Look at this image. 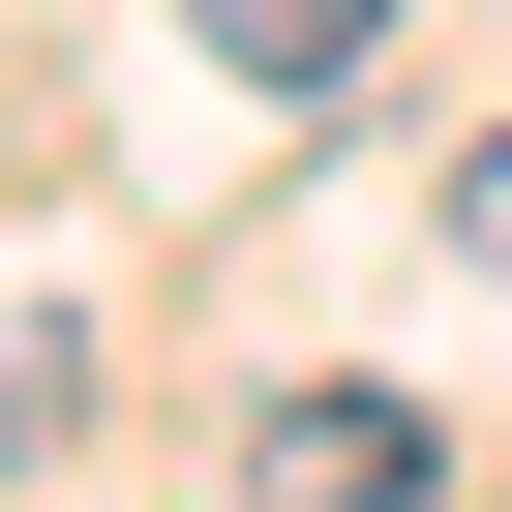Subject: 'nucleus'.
I'll list each match as a JSON object with an SVG mask.
<instances>
[{"instance_id": "obj_4", "label": "nucleus", "mask_w": 512, "mask_h": 512, "mask_svg": "<svg viewBox=\"0 0 512 512\" xmlns=\"http://www.w3.org/2000/svg\"><path fill=\"white\" fill-rule=\"evenodd\" d=\"M452 241H482V272H512V151H482V181H452Z\"/></svg>"}, {"instance_id": "obj_1", "label": "nucleus", "mask_w": 512, "mask_h": 512, "mask_svg": "<svg viewBox=\"0 0 512 512\" xmlns=\"http://www.w3.org/2000/svg\"><path fill=\"white\" fill-rule=\"evenodd\" d=\"M422 392H272V452H241V512H422Z\"/></svg>"}, {"instance_id": "obj_3", "label": "nucleus", "mask_w": 512, "mask_h": 512, "mask_svg": "<svg viewBox=\"0 0 512 512\" xmlns=\"http://www.w3.org/2000/svg\"><path fill=\"white\" fill-rule=\"evenodd\" d=\"M61 392H91V332H61V302H0V452H31Z\"/></svg>"}, {"instance_id": "obj_2", "label": "nucleus", "mask_w": 512, "mask_h": 512, "mask_svg": "<svg viewBox=\"0 0 512 512\" xmlns=\"http://www.w3.org/2000/svg\"><path fill=\"white\" fill-rule=\"evenodd\" d=\"M181 31H211V61H241V91H302V121H332V91H362V61H392V0H181Z\"/></svg>"}]
</instances>
